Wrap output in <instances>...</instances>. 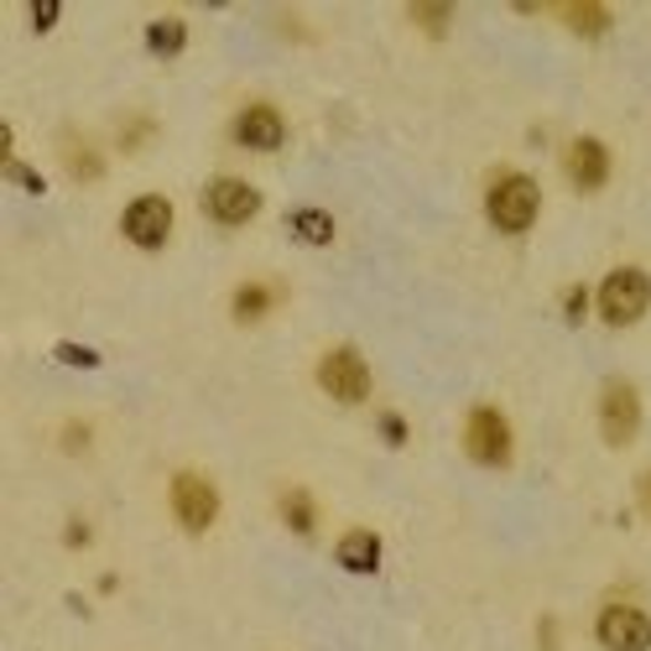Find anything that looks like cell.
<instances>
[{
  "mask_svg": "<svg viewBox=\"0 0 651 651\" xmlns=\"http://www.w3.org/2000/svg\"><path fill=\"white\" fill-rule=\"evenodd\" d=\"M147 47H151L157 57H178V53L188 47V26H183L178 17H157V21L147 26Z\"/></svg>",
  "mask_w": 651,
  "mask_h": 651,
  "instance_id": "14",
  "label": "cell"
},
{
  "mask_svg": "<svg viewBox=\"0 0 651 651\" xmlns=\"http://www.w3.org/2000/svg\"><path fill=\"white\" fill-rule=\"evenodd\" d=\"M334 558H339V568H350V574H375V568H381V537L365 532V526H354V532L339 537Z\"/></svg>",
  "mask_w": 651,
  "mask_h": 651,
  "instance_id": "12",
  "label": "cell"
},
{
  "mask_svg": "<svg viewBox=\"0 0 651 651\" xmlns=\"http://www.w3.org/2000/svg\"><path fill=\"white\" fill-rule=\"evenodd\" d=\"M647 308H651V277L641 266H615L610 277L599 281V318L610 329H631Z\"/></svg>",
  "mask_w": 651,
  "mask_h": 651,
  "instance_id": "2",
  "label": "cell"
},
{
  "mask_svg": "<svg viewBox=\"0 0 651 651\" xmlns=\"http://www.w3.org/2000/svg\"><path fill=\"white\" fill-rule=\"evenodd\" d=\"M57 17H63V6H32V26H38V32L57 26Z\"/></svg>",
  "mask_w": 651,
  "mask_h": 651,
  "instance_id": "24",
  "label": "cell"
},
{
  "mask_svg": "<svg viewBox=\"0 0 651 651\" xmlns=\"http://www.w3.org/2000/svg\"><path fill=\"white\" fill-rule=\"evenodd\" d=\"M281 521H287L298 537H313V532H318V505H313V495H308V490H287V495H281Z\"/></svg>",
  "mask_w": 651,
  "mask_h": 651,
  "instance_id": "16",
  "label": "cell"
},
{
  "mask_svg": "<svg viewBox=\"0 0 651 651\" xmlns=\"http://www.w3.org/2000/svg\"><path fill=\"white\" fill-rule=\"evenodd\" d=\"M287 224H292V235H298L302 245H329L334 241V214H329V209H298Z\"/></svg>",
  "mask_w": 651,
  "mask_h": 651,
  "instance_id": "15",
  "label": "cell"
},
{
  "mask_svg": "<svg viewBox=\"0 0 651 651\" xmlns=\"http://www.w3.org/2000/svg\"><path fill=\"white\" fill-rule=\"evenodd\" d=\"M318 386L329 391L334 402L354 407V402H365L371 396V365H365V354L350 350V344H339L318 360Z\"/></svg>",
  "mask_w": 651,
  "mask_h": 651,
  "instance_id": "3",
  "label": "cell"
},
{
  "mask_svg": "<svg viewBox=\"0 0 651 651\" xmlns=\"http://www.w3.org/2000/svg\"><path fill=\"white\" fill-rule=\"evenodd\" d=\"M6 178H11V183H21L26 193H42V178L26 168V162H17V157H6Z\"/></svg>",
  "mask_w": 651,
  "mask_h": 651,
  "instance_id": "20",
  "label": "cell"
},
{
  "mask_svg": "<svg viewBox=\"0 0 651 651\" xmlns=\"http://www.w3.org/2000/svg\"><path fill=\"white\" fill-rule=\"evenodd\" d=\"M563 172H568V183H574L578 193L605 188L610 183V151H605V141H595V136H574L568 151H563Z\"/></svg>",
  "mask_w": 651,
  "mask_h": 651,
  "instance_id": "11",
  "label": "cell"
},
{
  "mask_svg": "<svg viewBox=\"0 0 651 651\" xmlns=\"http://www.w3.org/2000/svg\"><path fill=\"white\" fill-rule=\"evenodd\" d=\"M260 209V193L250 183H241V178H214V183L204 188V214L214 224H250Z\"/></svg>",
  "mask_w": 651,
  "mask_h": 651,
  "instance_id": "10",
  "label": "cell"
},
{
  "mask_svg": "<svg viewBox=\"0 0 651 651\" xmlns=\"http://www.w3.org/2000/svg\"><path fill=\"white\" fill-rule=\"evenodd\" d=\"M641 505H647V511H651V474H647V480H641Z\"/></svg>",
  "mask_w": 651,
  "mask_h": 651,
  "instance_id": "27",
  "label": "cell"
},
{
  "mask_svg": "<svg viewBox=\"0 0 651 651\" xmlns=\"http://www.w3.org/2000/svg\"><path fill=\"white\" fill-rule=\"evenodd\" d=\"M271 302H277V292L266 287V281H245V287H235V323H256V318L271 313Z\"/></svg>",
  "mask_w": 651,
  "mask_h": 651,
  "instance_id": "17",
  "label": "cell"
},
{
  "mask_svg": "<svg viewBox=\"0 0 651 651\" xmlns=\"http://www.w3.org/2000/svg\"><path fill=\"white\" fill-rule=\"evenodd\" d=\"M120 235L130 245H141V250H162L172 235V204L162 193H141V199H130L126 214H120Z\"/></svg>",
  "mask_w": 651,
  "mask_h": 651,
  "instance_id": "4",
  "label": "cell"
},
{
  "mask_svg": "<svg viewBox=\"0 0 651 651\" xmlns=\"http://www.w3.org/2000/svg\"><path fill=\"white\" fill-rule=\"evenodd\" d=\"M84 542H89V526H84V521H74V526H68V547H84Z\"/></svg>",
  "mask_w": 651,
  "mask_h": 651,
  "instance_id": "26",
  "label": "cell"
},
{
  "mask_svg": "<svg viewBox=\"0 0 651 651\" xmlns=\"http://www.w3.org/2000/svg\"><path fill=\"white\" fill-rule=\"evenodd\" d=\"M57 360H63V365H78V371H94V365H99V354L94 350H78V344H57Z\"/></svg>",
  "mask_w": 651,
  "mask_h": 651,
  "instance_id": "21",
  "label": "cell"
},
{
  "mask_svg": "<svg viewBox=\"0 0 651 651\" xmlns=\"http://www.w3.org/2000/svg\"><path fill=\"white\" fill-rule=\"evenodd\" d=\"M595 636L605 651H651V615L636 605H605Z\"/></svg>",
  "mask_w": 651,
  "mask_h": 651,
  "instance_id": "7",
  "label": "cell"
},
{
  "mask_svg": "<svg viewBox=\"0 0 651 651\" xmlns=\"http://www.w3.org/2000/svg\"><path fill=\"white\" fill-rule=\"evenodd\" d=\"M584 308H589V287H568V298H563L568 323H578V318H584Z\"/></svg>",
  "mask_w": 651,
  "mask_h": 651,
  "instance_id": "22",
  "label": "cell"
},
{
  "mask_svg": "<svg viewBox=\"0 0 651 651\" xmlns=\"http://www.w3.org/2000/svg\"><path fill=\"white\" fill-rule=\"evenodd\" d=\"M465 448L474 465H490V469L511 465V423L495 407H474L465 423Z\"/></svg>",
  "mask_w": 651,
  "mask_h": 651,
  "instance_id": "5",
  "label": "cell"
},
{
  "mask_svg": "<svg viewBox=\"0 0 651 651\" xmlns=\"http://www.w3.org/2000/svg\"><path fill=\"white\" fill-rule=\"evenodd\" d=\"M558 17L574 26L578 38H605V32H610V11L595 6V0H584V6H563Z\"/></svg>",
  "mask_w": 651,
  "mask_h": 651,
  "instance_id": "18",
  "label": "cell"
},
{
  "mask_svg": "<svg viewBox=\"0 0 651 651\" xmlns=\"http://www.w3.org/2000/svg\"><path fill=\"white\" fill-rule=\"evenodd\" d=\"M484 214L501 235H526L542 214V188L526 178V172H501L490 193H484Z\"/></svg>",
  "mask_w": 651,
  "mask_h": 651,
  "instance_id": "1",
  "label": "cell"
},
{
  "mask_svg": "<svg viewBox=\"0 0 651 651\" xmlns=\"http://www.w3.org/2000/svg\"><path fill=\"white\" fill-rule=\"evenodd\" d=\"M63 444H68V448H84V444H89V428H84V423H74V428H68V438H63Z\"/></svg>",
  "mask_w": 651,
  "mask_h": 651,
  "instance_id": "25",
  "label": "cell"
},
{
  "mask_svg": "<svg viewBox=\"0 0 651 651\" xmlns=\"http://www.w3.org/2000/svg\"><path fill=\"white\" fill-rule=\"evenodd\" d=\"M448 17H453L448 6H412V21H417V26H428L433 38H444V32H448Z\"/></svg>",
  "mask_w": 651,
  "mask_h": 651,
  "instance_id": "19",
  "label": "cell"
},
{
  "mask_svg": "<svg viewBox=\"0 0 651 651\" xmlns=\"http://www.w3.org/2000/svg\"><path fill=\"white\" fill-rule=\"evenodd\" d=\"M599 428H605V444L626 448L641 428V396H636L631 381H610L605 396H599Z\"/></svg>",
  "mask_w": 651,
  "mask_h": 651,
  "instance_id": "8",
  "label": "cell"
},
{
  "mask_svg": "<svg viewBox=\"0 0 651 651\" xmlns=\"http://www.w3.org/2000/svg\"><path fill=\"white\" fill-rule=\"evenodd\" d=\"M381 438H386V444H407V423H402L396 412H386V417H381Z\"/></svg>",
  "mask_w": 651,
  "mask_h": 651,
  "instance_id": "23",
  "label": "cell"
},
{
  "mask_svg": "<svg viewBox=\"0 0 651 651\" xmlns=\"http://www.w3.org/2000/svg\"><path fill=\"white\" fill-rule=\"evenodd\" d=\"M63 162H68V172H74L78 183H99L105 178V157L84 136H74V130H63Z\"/></svg>",
  "mask_w": 651,
  "mask_h": 651,
  "instance_id": "13",
  "label": "cell"
},
{
  "mask_svg": "<svg viewBox=\"0 0 651 651\" xmlns=\"http://www.w3.org/2000/svg\"><path fill=\"white\" fill-rule=\"evenodd\" d=\"M172 516L183 521V532H209L214 516H220V490H214L204 474L183 469V474L172 480Z\"/></svg>",
  "mask_w": 651,
  "mask_h": 651,
  "instance_id": "6",
  "label": "cell"
},
{
  "mask_svg": "<svg viewBox=\"0 0 651 651\" xmlns=\"http://www.w3.org/2000/svg\"><path fill=\"white\" fill-rule=\"evenodd\" d=\"M230 136H235V147H245V151H277L281 141H287V120H281L277 105H266V99H250V105L235 115Z\"/></svg>",
  "mask_w": 651,
  "mask_h": 651,
  "instance_id": "9",
  "label": "cell"
}]
</instances>
